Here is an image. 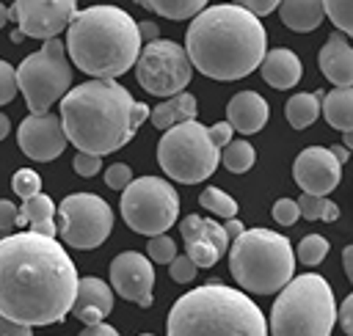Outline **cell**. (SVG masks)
Instances as JSON below:
<instances>
[{"label": "cell", "mask_w": 353, "mask_h": 336, "mask_svg": "<svg viewBox=\"0 0 353 336\" xmlns=\"http://www.w3.org/2000/svg\"><path fill=\"white\" fill-rule=\"evenodd\" d=\"M77 336H119V330L113 328V325H105V322H99V325H85Z\"/></svg>", "instance_id": "obj_46"}, {"label": "cell", "mask_w": 353, "mask_h": 336, "mask_svg": "<svg viewBox=\"0 0 353 336\" xmlns=\"http://www.w3.org/2000/svg\"><path fill=\"white\" fill-rule=\"evenodd\" d=\"M298 212L306 220H323V223H334L339 218V207L331 198H320V196H301L298 201Z\"/></svg>", "instance_id": "obj_29"}, {"label": "cell", "mask_w": 353, "mask_h": 336, "mask_svg": "<svg viewBox=\"0 0 353 336\" xmlns=\"http://www.w3.org/2000/svg\"><path fill=\"white\" fill-rule=\"evenodd\" d=\"M176 215L179 196L160 176H138L121 190V218L138 234L160 237L176 223Z\"/></svg>", "instance_id": "obj_10"}, {"label": "cell", "mask_w": 353, "mask_h": 336, "mask_svg": "<svg viewBox=\"0 0 353 336\" xmlns=\"http://www.w3.org/2000/svg\"><path fill=\"white\" fill-rule=\"evenodd\" d=\"M259 72H262V80H265L268 85H273V88H279V91H287V88H292V85H298L303 66H301V58H298L292 50L276 47V50L265 52V58H262V63H259Z\"/></svg>", "instance_id": "obj_21"}, {"label": "cell", "mask_w": 353, "mask_h": 336, "mask_svg": "<svg viewBox=\"0 0 353 336\" xmlns=\"http://www.w3.org/2000/svg\"><path fill=\"white\" fill-rule=\"evenodd\" d=\"M72 85V66L63 41L52 39L17 66V88L22 91L30 116H44L52 102L63 99Z\"/></svg>", "instance_id": "obj_9"}, {"label": "cell", "mask_w": 353, "mask_h": 336, "mask_svg": "<svg viewBox=\"0 0 353 336\" xmlns=\"http://www.w3.org/2000/svg\"><path fill=\"white\" fill-rule=\"evenodd\" d=\"M336 319H339L342 330H345L347 336H353V292L342 300V306H339V311H336Z\"/></svg>", "instance_id": "obj_42"}, {"label": "cell", "mask_w": 353, "mask_h": 336, "mask_svg": "<svg viewBox=\"0 0 353 336\" xmlns=\"http://www.w3.org/2000/svg\"><path fill=\"white\" fill-rule=\"evenodd\" d=\"M325 253H328V240L323 237V234H306L301 242H298V262L301 264H306V267H314V264H320L323 259H325Z\"/></svg>", "instance_id": "obj_31"}, {"label": "cell", "mask_w": 353, "mask_h": 336, "mask_svg": "<svg viewBox=\"0 0 353 336\" xmlns=\"http://www.w3.org/2000/svg\"><path fill=\"white\" fill-rule=\"evenodd\" d=\"M328 151H331V154H334V157H336V162H339V165H342V162H347V157H350V154H347V149H345V146H331V149H328Z\"/></svg>", "instance_id": "obj_49"}, {"label": "cell", "mask_w": 353, "mask_h": 336, "mask_svg": "<svg viewBox=\"0 0 353 336\" xmlns=\"http://www.w3.org/2000/svg\"><path fill=\"white\" fill-rule=\"evenodd\" d=\"M8 132H11V121H8V116H6V113H0V140H3Z\"/></svg>", "instance_id": "obj_50"}, {"label": "cell", "mask_w": 353, "mask_h": 336, "mask_svg": "<svg viewBox=\"0 0 353 336\" xmlns=\"http://www.w3.org/2000/svg\"><path fill=\"white\" fill-rule=\"evenodd\" d=\"M17 140H19V149L30 160H39V162L55 160L69 143L63 135V127H61V116H52V113L22 118V124L17 129Z\"/></svg>", "instance_id": "obj_17"}, {"label": "cell", "mask_w": 353, "mask_h": 336, "mask_svg": "<svg viewBox=\"0 0 353 336\" xmlns=\"http://www.w3.org/2000/svg\"><path fill=\"white\" fill-rule=\"evenodd\" d=\"M254 160H256V151H254V146L248 143V140H232L229 146H223L221 149V162H223V168L226 171H232V174H245L251 165H254Z\"/></svg>", "instance_id": "obj_28"}, {"label": "cell", "mask_w": 353, "mask_h": 336, "mask_svg": "<svg viewBox=\"0 0 353 336\" xmlns=\"http://www.w3.org/2000/svg\"><path fill=\"white\" fill-rule=\"evenodd\" d=\"M336 300L328 281L317 273L292 278L270 311V336H331Z\"/></svg>", "instance_id": "obj_7"}, {"label": "cell", "mask_w": 353, "mask_h": 336, "mask_svg": "<svg viewBox=\"0 0 353 336\" xmlns=\"http://www.w3.org/2000/svg\"><path fill=\"white\" fill-rule=\"evenodd\" d=\"M17 91V69L8 61H0V105H8Z\"/></svg>", "instance_id": "obj_35"}, {"label": "cell", "mask_w": 353, "mask_h": 336, "mask_svg": "<svg viewBox=\"0 0 353 336\" xmlns=\"http://www.w3.org/2000/svg\"><path fill=\"white\" fill-rule=\"evenodd\" d=\"M141 336H152V333H141Z\"/></svg>", "instance_id": "obj_53"}, {"label": "cell", "mask_w": 353, "mask_h": 336, "mask_svg": "<svg viewBox=\"0 0 353 336\" xmlns=\"http://www.w3.org/2000/svg\"><path fill=\"white\" fill-rule=\"evenodd\" d=\"M149 121L157 129H171L176 124L196 121V96L188 94V91H182V94L160 102L157 107H149Z\"/></svg>", "instance_id": "obj_24"}, {"label": "cell", "mask_w": 353, "mask_h": 336, "mask_svg": "<svg viewBox=\"0 0 353 336\" xmlns=\"http://www.w3.org/2000/svg\"><path fill=\"white\" fill-rule=\"evenodd\" d=\"M320 113L334 129H342V132L353 129V88H334L323 94Z\"/></svg>", "instance_id": "obj_25"}, {"label": "cell", "mask_w": 353, "mask_h": 336, "mask_svg": "<svg viewBox=\"0 0 353 336\" xmlns=\"http://www.w3.org/2000/svg\"><path fill=\"white\" fill-rule=\"evenodd\" d=\"M165 330L168 336H268V322L243 289L210 281L171 306Z\"/></svg>", "instance_id": "obj_5"}, {"label": "cell", "mask_w": 353, "mask_h": 336, "mask_svg": "<svg viewBox=\"0 0 353 336\" xmlns=\"http://www.w3.org/2000/svg\"><path fill=\"white\" fill-rule=\"evenodd\" d=\"M8 19H11V11H8V8H6V6L0 3V28H3V25H6Z\"/></svg>", "instance_id": "obj_52"}, {"label": "cell", "mask_w": 353, "mask_h": 336, "mask_svg": "<svg viewBox=\"0 0 353 336\" xmlns=\"http://www.w3.org/2000/svg\"><path fill=\"white\" fill-rule=\"evenodd\" d=\"M298 218H301V212H298V204L292 198H279L273 204V220L279 226H292V223H298Z\"/></svg>", "instance_id": "obj_38"}, {"label": "cell", "mask_w": 353, "mask_h": 336, "mask_svg": "<svg viewBox=\"0 0 353 336\" xmlns=\"http://www.w3.org/2000/svg\"><path fill=\"white\" fill-rule=\"evenodd\" d=\"M33 330L28 325H19V322H11L0 314V336H30Z\"/></svg>", "instance_id": "obj_44"}, {"label": "cell", "mask_w": 353, "mask_h": 336, "mask_svg": "<svg viewBox=\"0 0 353 336\" xmlns=\"http://www.w3.org/2000/svg\"><path fill=\"white\" fill-rule=\"evenodd\" d=\"M199 204H201L204 209H210L212 215L223 218V220H229V218L237 215V201H234L229 193H223L221 187H204L201 196H199Z\"/></svg>", "instance_id": "obj_30"}, {"label": "cell", "mask_w": 353, "mask_h": 336, "mask_svg": "<svg viewBox=\"0 0 353 336\" xmlns=\"http://www.w3.org/2000/svg\"><path fill=\"white\" fill-rule=\"evenodd\" d=\"M17 226H25V231H33V234H41V237H55L58 226H55L52 198L39 193V196L22 201V207L17 212Z\"/></svg>", "instance_id": "obj_22"}, {"label": "cell", "mask_w": 353, "mask_h": 336, "mask_svg": "<svg viewBox=\"0 0 353 336\" xmlns=\"http://www.w3.org/2000/svg\"><path fill=\"white\" fill-rule=\"evenodd\" d=\"M141 6L165 19H193L207 8L204 0H143Z\"/></svg>", "instance_id": "obj_27"}, {"label": "cell", "mask_w": 353, "mask_h": 336, "mask_svg": "<svg viewBox=\"0 0 353 336\" xmlns=\"http://www.w3.org/2000/svg\"><path fill=\"white\" fill-rule=\"evenodd\" d=\"M58 237L80 251L88 248H99L110 229H113V209L105 198H99L97 193H72L66 196L58 209Z\"/></svg>", "instance_id": "obj_11"}, {"label": "cell", "mask_w": 353, "mask_h": 336, "mask_svg": "<svg viewBox=\"0 0 353 336\" xmlns=\"http://www.w3.org/2000/svg\"><path fill=\"white\" fill-rule=\"evenodd\" d=\"M279 17L281 22L295 30V33H309V30H317L320 22L325 19V11H323V0H284L279 3Z\"/></svg>", "instance_id": "obj_23"}, {"label": "cell", "mask_w": 353, "mask_h": 336, "mask_svg": "<svg viewBox=\"0 0 353 336\" xmlns=\"http://www.w3.org/2000/svg\"><path fill=\"white\" fill-rule=\"evenodd\" d=\"M179 231L185 240V256L196 267H212L229 248V237L218 220L188 215L179 220Z\"/></svg>", "instance_id": "obj_15"}, {"label": "cell", "mask_w": 353, "mask_h": 336, "mask_svg": "<svg viewBox=\"0 0 353 336\" xmlns=\"http://www.w3.org/2000/svg\"><path fill=\"white\" fill-rule=\"evenodd\" d=\"M17 207L11 204V201H6V198H0V231L8 237L14 229H17Z\"/></svg>", "instance_id": "obj_41"}, {"label": "cell", "mask_w": 353, "mask_h": 336, "mask_svg": "<svg viewBox=\"0 0 353 336\" xmlns=\"http://www.w3.org/2000/svg\"><path fill=\"white\" fill-rule=\"evenodd\" d=\"M146 259L149 262H157V264H171L174 259H176V242L171 240V237H165V234H160V237H149V242H146Z\"/></svg>", "instance_id": "obj_34"}, {"label": "cell", "mask_w": 353, "mask_h": 336, "mask_svg": "<svg viewBox=\"0 0 353 336\" xmlns=\"http://www.w3.org/2000/svg\"><path fill=\"white\" fill-rule=\"evenodd\" d=\"M268 116H270V107L256 91H240L226 105V124L243 135L259 132L268 124Z\"/></svg>", "instance_id": "obj_19"}, {"label": "cell", "mask_w": 353, "mask_h": 336, "mask_svg": "<svg viewBox=\"0 0 353 336\" xmlns=\"http://www.w3.org/2000/svg\"><path fill=\"white\" fill-rule=\"evenodd\" d=\"M113 311V289L102 278L85 275L77 281V295L72 303V314L85 325H99Z\"/></svg>", "instance_id": "obj_18"}, {"label": "cell", "mask_w": 353, "mask_h": 336, "mask_svg": "<svg viewBox=\"0 0 353 336\" xmlns=\"http://www.w3.org/2000/svg\"><path fill=\"white\" fill-rule=\"evenodd\" d=\"M320 72L336 88H353V47L342 33H331L320 50Z\"/></svg>", "instance_id": "obj_20"}, {"label": "cell", "mask_w": 353, "mask_h": 336, "mask_svg": "<svg viewBox=\"0 0 353 336\" xmlns=\"http://www.w3.org/2000/svg\"><path fill=\"white\" fill-rule=\"evenodd\" d=\"M240 6H243V8H245L251 17H256V19L279 8V3H276V0H243Z\"/></svg>", "instance_id": "obj_43"}, {"label": "cell", "mask_w": 353, "mask_h": 336, "mask_svg": "<svg viewBox=\"0 0 353 336\" xmlns=\"http://www.w3.org/2000/svg\"><path fill=\"white\" fill-rule=\"evenodd\" d=\"M342 140H345L342 146H345V149L350 151V149H353V129H347V132H342Z\"/></svg>", "instance_id": "obj_51"}, {"label": "cell", "mask_w": 353, "mask_h": 336, "mask_svg": "<svg viewBox=\"0 0 353 336\" xmlns=\"http://www.w3.org/2000/svg\"><path fill=\"white\" fill-rule=\"evenodd\" d=\"M196 270H199V267H196L185 253H176V259L168 264V275H171L176 284H190V281L196 278Z\"/></svg>", "instance_id": "obj_37"}, {"label": "cell", "mask_w": 353, "mask_h": 336, "mask_svg": "<svg viewBox=\"0 0 353 336\" xmlns=\"http://www.w3.org/2000/svg\"><path fill=\"white\" fill-rule=\"evenodd\" d=\"M135 77L146 94L154 96H176L193 77V66L182 44L171 39H154L141 47L135 61Z\"/></svg>", "instance_id": "obj_12"}, {"label": "cell", "mask_w": 353, "mask_h": 336, "mask_svg": "<svg viewBox=\"0 0 353 336\" xmlns=\"http://www.w3.org/2000/svg\"><path fill=\"white\" fill-rule=\"evenodd\" d=\"M110 289L121 295L130 303L152 306V289H154V264L138 253L124 251L110 262Z\"/></svg>", "instance_id": "obj_14"}, {"label": "cell", "mask_w": 353, "mask_h": 336, "mask_svg": "<svg viewBox=\"0 0 353 336\" xmlns=\"http://www.w3.org/2000/svg\"><path fill=\"white\" fill-rule=\"evenodd\" d=\"M77 270L55 237L33 231L0 240V314L19 325L61 322L77 295Z\"/></svg>", "instance_id": "obj_1"}, {"label": "cell", "mask_w": 353, "mask_h": 336, "mask_svg": "<svg viewBox=\"0 0 353 336\" xmlns=\"http://www.w3.org/2000/svg\"><path fill=\"white\" fill-rule=\"evenodd\" d=\"M138 33H141V41H154V39H160V28H157V22H152V19H141L138 22Z\"/></svg>", "instance_id": "obj_45"}, {"label": "cell", "mask_w": 353, "mask_h": 336, "mask_svg": "<svg viewBox=\"0 0 353 336\" xmlns=\"http://www.w3.org/2000/svg\"><path fill=\"white\" fill-rule=\"evenodd\" d=\"M268 47L265 25L240 3L207 6L193 17L185 52L193 69L212 80H240L259 69Z\"/></svg>", "instance_id": "obj_2"}, {"label": "cell", "mask_w": 353, "mask_h": 336, "mask_svg": "<svg viewBox=\"0 0 353 336\" xmlns=\"http://www.w3.org/2000/svg\"><path fill=\"white\" fill-rule=\"evenodd\" d=\"M232 278L251 295L281 292L295 273V253L284 234L248 229L229 248Z\"/></svg>", "instance_id": "obj_6"}, {"label": "cell", "mask_w": 353, "mask_h": 336, "mask_svg": "<svg viewBox=\"0 0 353 336\" xmlns=\"http://www.w3.org/2000/svg\"><path fill=\"white\" fill-rule=\"evenodd\" d=\"M320 102H323V91H312V94H292L284 105V118L290 121L292 129H306L309 124L317 121L320 116Z\"/></svg>", "instance_id": "obj_26"}, {"label": "cell", "mask_w": 353, "mask_h": 336, "mask_svg": "<svg viewBox=\"0 0 353 336\" xmlns=\"http://www.w3.org/2000/svg\"><path fill=\"white\" fill-rule=\"evenodd\" d=\"M292 176H295L298 187L306 196H320L323 198L339 185L342 165L336 162V157L325 146H309L295 157Z\"/></svg>", "instance_id": "obj_16"}, {"label": "cell", "mask_w": 353, "mask_h": 336, "mask_svg": "<svg viewBox=\"0 0 353 336\" xmlns=\"http://www.w3.org/2000/svg\"><path fill=\"white\" fill-rule=\"evenodd\" d=\"M210 129V140H212V146L221 151L223 146H229L232 143V135H234V129L226 124V121H218V124H212V127H207Z\"/></svg>", "instance_id": "obj_40"}, {"label": "cell", "mask_w": 353, "mask_h": 336, "mask_svg": "<svg viewBox=\"0 0 353 336\" xmlns=\"http://www.w3.org/2000/svg\"><path fill=\"white\" fill-rule=\"evenodd\" d=\"M72 63L94 80H116L141 55L138 22L116 6H91L72 17L63 41Z\"/></svg>", "instance_id": "obj_4"}, {"label": "cell", "mask_w": 353, "mask_h": 336, "mask_svg": "<svg viewBox=\"0 0 353 336\" xmlns=\"http://www.w3.org/2000/svg\"><path fill=\"white\" fill-rule=\"evenodd\" d=\"M72 165H74V174H77V176L91 179L94 174H99V168H102V157H94V154H83V151H77Z\"/></svg>", "instance_id": "obj_39"}, {"label": "cell", "mask_w": 353, "mask_h": 336, "mask_svg": "<svg viewBox=\"0 0 353 336\" xmlns=\"http://www.w3.org/2000/svg\"><path fill=\"white\" fill-rule=\"evenodd\" d=\"M157 162L165 176L196 185L215 174L221 162V151L210 140V129L199 121H185L163 132L157 143Z\"/></svg>", "instance_id": "obj_8"}, {"label": "cell", "mask_w": 353, "mask_h": 336, "mask_svg": "<svg viewBox=\"0 0 353 336\" xmlns=\"http://www.w3.org/2000/svg\"><path fill=\"white\" fill-rule=\"evenodd\" d=\"M221 226H223V231H226V237H229V242H234V240H237V237H240V234L245 231V229H243V223H240V220H234V218H229V220H223Z\"/></svg>", "instance_id": "obj_47"}, {"label": "cell", "mask_w": 353, "mask_h": 336, "mask_svg": "<svg viewBox=\"0 0 353 336\" xmlns=\"http://www.w3.org/2000/svg\"><path fill=\"white\" fill-rule=\"evenodd\" d=\"M149 118V105L135 102L116 80H88L61 99V127L66 140L83 154H110L132 140Z\"/></svg>", "instance_id": "obj_3"}, {"label": "cell", "mask_w": 353, "mask_h": 336, "mask_svg": "<svg viewBox=\"0 0 353 336\" xmlns=\"http://www.w3.org/2000/svg\"><path fill=\"white\" fill-rule=\"evenodd\" d=\"M130 182H132V171L127 162H113L105 168V185L110 190H124Z\"/></svg>", "instance_id": "obj_36"}, {"label": "cell", "mask_w": 353, "mask_h": 336, "mask_svg": "<svg viewBox=\"0 0 353 336\" xmlns=\"http://www.w3.org/2000/svg\"><path fill=\"white\" fill-rule=\"evenodd\" d=\"M342 264H345V275H347L350 284H353V242L342 251Z\"/></svg>", "instance_id": "obj_48"}, {"label": "cell", "mask_w": 353, "mask_h": 336, "mask_svg": "<svg viewBox=\"0 0 353 336\" xmlns=\"http://www.w3.org/2000/svg\"><path fill=\"white\" fill-rule=\"evenodd\" d=\"M323 11L339 28V33L353 36V0H325Z\"/></svg>", "instance_id": "obj_32"}, {"label": "cell", "mask_w": 353, "mask_h": 336, "mask_svg": "<svg viewBox=\"0 0 353 336\" xmlns=\"http://www.w3.org/2000/svg\"><path fill=\"white\" fill-rule=\"evenodd\" d=\"M8 11L11 19H17L22 36L52 41L61 30L69 28L80 8L74 0H17Z\"/></svg>", "instance_id": "obj_13"}, {"label": "cell", "mask_w": 353, "mask_h": 336, "mask_svg": "<svg viewBox=\"0 0 353 336\" xmlns=\"http://www.w3.org/2000/svg\"><path fill=\"white\" fill-rule=\"evenodd\" d=\"M11 187H14V193H17L22 201H28V198H33V196L41 193V176H39L36 171H30V168H19V171L11 176Z\"/></svg>", "instance_id": "obj_33"}]
</instances>
